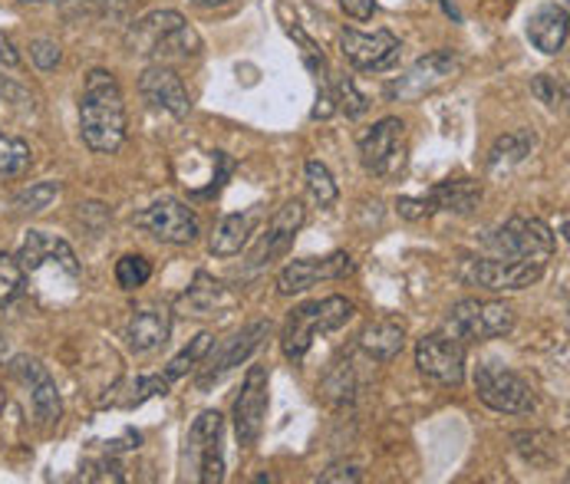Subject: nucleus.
<instances>
[{
	"label": "nucleus",
	"mask_w": 570,
	"mask_h": 484,
	"mask_svg": "<svg viewBox=\"0 0 570 484\" xmlns=\"http://www.w3.org/2000/svg\"><path fill=\"white\" fill-rule=\"evenodd\" d=\"M126 102L109 70H89L80 96V136L96 156H116L126 142Z\"/></svg>",
	"instance_id": "f257e3e1"
},
{
	"label": "nucleus",
	"mask_w": 570,
	"mask_h": 484,
	"mask_svg": "<svg viewBox=\"0 0 570 484\" xmlns=\"http://www.w3.org/2000/svg\"><path fill=\"white\" fill-rule=\"evenodd\" d=\"M129 47L156 60H188L202 53V37L185 23L178 10H153L132 23Z\"/></svg>",
	"instance_id": "f03ea898"
},
{
	"label": "nucleus",
	"mask_w": 570,
	"mask_h": 484,
	"mask_svg": "<svg viewBox=\"0 0 570 484\" xmlns=\"http://www.w3.org/2000/svg\"><path fill=\"white\" fill-rule=\"evenodd\" d=\"M353 314H356V307H353V300H346V297H324V300L294 307L291 317H287V326H284V336H281L284 356H287L294 366L304 363V356H307V349L314 346V339H317L321 333L340 329Z\"/></svg>",
	"instance_id": "7ed1b4c3"
},
{
	"label": "nucleus",
	"mask_w": 570,
	"mask_h": 484,
	"mask_svg": "<svg viewBox=\"0 0 570 484\" xmlns=\"http://www.w3.org/2000/svg\"><path fill=\"white\" fill-rule=\"evenodd\" d=\"M442 329L465 346L482 343V339H498L514 329V310L501 300H459L449 310Z\"/></svg>",
	"instance_id": "20e7f679"
},
{
	"label": "nucleus",
	"mask_w": 570,
	"mask_h": 484,
	"mask_svg": "<svg viewBox=\"0 0 570 484\" xmlns=\"http://www.w3.org/2000/svg\"><path fill=\"white\" fill-rule=\"evenodd\" d=\"M489 247L494 250V257H504V260L548 264L558 250V241L541 218H508L489 238Z\"/></svg>",
	"instance_id": "39448f33"
},
{
	"label": "nucleus",
	"mask_w": 570,
	"mask_h": 484,
	"mask_svg": "<svg viewBox=\"0 0 570 484\" xmlns=\"http://www.w3.org/2000/svg\"><path fill=\"white\" fill-rule=\"evenodd\" d=\"M360 159L370 175H400L406 165V122L396 116L380 119L360 136Z\"/></svg>",
	"instance_id": "423d86ee"
},
{
	"label": "nucleus",
	"mask_w": 570,
	"mask_h": 484,
	"mask_svg": "<svg viewBox=\"0 0 570 484\" xmlns=\"http://www.w3.org/2000/svg\"><path fill=\"white\" fill-rule=\"evenodd\" d=\"M415 366L425 379L455 389L465 383V343H459L445 329L429 333L415 343Z\"/></svg>",
	"instance_id": "0eeeda50"
},
{
	"label": "nucleus",
	"mask_w": 570,
	"mask_h": 484,
	"mask_svg": "<svg viewBox=\"0 0 570 484\" xmlns=\"http://www.w3.org/2000/svg\"><path fill=\"white\" fill-rule=\"evenodd\" d=\"M475 393L491 412H501V415H524L534 408L531 386L518 373H511L498 363H482L475 369Z\"/></svg>",
	"instance_id": "6e6552de"
},
{
	"label": "nucleus",
	"mask_w": 570,
	"mask_h": 484,
	"mask_svg": "<svg viewBox=\"0 0 570 484\" xmlns=\"http://www.w3.org/2000/svg\"><path fill=\"white\" fill-rule=\"evenodd\" d=\"M548 264H534V260H504V257H479V260H469L462 277L465 284L472 287H485L491 294H501V290H524L531 284L541 280Z\"/></svg>",
	"instance_id": "1a4fd4ad"
},
{
	"label": "nucleus",
	"mask_w": 570,
	"mask_h": 484,
	"mask_svg": "<svg viewBox=\"0 0 570 484\" xmlns=\"http://www.w3.org/2000/svg\"><path fill=\"white\" fill-rule=\"evenodd\" d=\"M222 435H225V415L222 412H202L188 432V458L195 462L198 482H225V455H222Z\"/></svg>",
	"instance_id": "9d476101"
},
{
	"label": "nucleus",
	"mask_w": 570,
	"mask_h": 484,
	"mask_svg": "<svg viewBox=\"0 0 570 484\" xmlns=\"http://www.w3.org/2000/svg\"><path fill=\"white\" fill-rule=\"evenodd\" d=\"M459 70V57L452 50H435L422 60H415L403 77L386 86V96L393 102H415L429 92H435L442 82H449Z\"/></svg>",
	"instance_id": "9b49d317"
},
{
	"label": "nucleus",
	"mask_w": 570,
	"mask_h": 484,
	"mask_svg": "<svg viewBox=\"0 0 570 484\" xmlns=\"http://www.w3.org/2000/svg\"><path fill=\"white\" fill-rule=\"evenodd\" d=\"M136 228H142L146 235H153L163 244H195L198 241V218L191 215V208L178 198H163L156 205H149L146 211L136 215Z\"/></svg>",
	"instance_id": "f8f14e48"
},
{
	"label": "nucleus",
	"mask_w": 570,
	"mask_h": 484,
	"mask_svg": "<svg viewBox=\"0 0 570 484\" xmlns=\"http://www.w3.org/2000/svg\"><path fill=\"white\" fill-rule=\"evenodd\" d=\"M271 333V326L264 320L257 323H247L245 329H238V333H232L228 339H222L218 346H208V359L205 363H198L202 366V373H198V386L205 389V386H212V383H218L225 373H232L235 366H242L247 356L264 343V336Z\"/></svg>",
	"instance_id": "ddd939ff"
},
{
	"label": "nucleus",
	"mask_w": 570,
	"mask_h": 484,
	"mask_svg": "<svg viewBox=\"0 0 570 484\" xmlns=\"http://www.w3.org/2000/svg\"><path fill=\"white\" fill-rule=\"evenodd\" d=\"M356 270L353 257L346 250H336L330 257H301V260H291L281 274H277V294L281 297H294V294H304L311 290L314 284L321 280H340V277H350Z\"/></svg>",
	"instance_id": "4468645a"
},
{
	"label": "nucleus",
	"mask_w": 570,
	"mask_h": 484,
	"mask_svg": "<svg viewBox=\"0 0 570 484\" xmlns=\"http://www.w3.org/2000/svg\"><path fill=\"white\" fill-rule=\"evenodd\" d=\"M10 373L30 389V403H33V418L50 428L60 422L63 415V403H60V389L53 383V376L47 373V366L40 359H30V356H17L10 363Z\"/></svg>",
	"instance_id": "2eb2a0df"
},
{
	"label": "nucleus",
	"mask_w": 570,
	"mask_h": 484,
	"mask_svg": "<svg viewBox=\"0 0 570 484\" xmlns=\"http://www.w3.org/2000/svg\"><path fill=\"white\" fill-rule=\"evenodd\" d=\"M264 415H267V369L250 366L242 386V396L235 399V432L238 445L254 448L261 432H264Z\"/></svg>",
	"instance_id": "dca6fc26"
},
{
	"label": "nucleus",
	"mask_w": 570,
	"mask_h": 484,
	"mask_svg": "<svg viewBox=\"0 0 570 484\" xmlns=\"http://www.w3.org/2000/svg\"><path fill=\"white\" fill-rule=\"evenodd\" d=\"M340 47H343V57L360 70H386L400 57V40L390 30H376V33L343 30Z\"/></svg>",
	"instance_id": "f3484780"
},
{
	"label": "nucleus",
	"mask_w": 570,
	"mask_h": 484,
	"mask_svg": "<svg viewBox=\"0 0 570 484\" xmlns=\"http://www.w3.org/2000/svg\"><path fill=\"white\" fill-rule=\"evenodd\" d=\"M23 274H37L43 267H60V270H70L80 277V260L73 254V247L63 241V238H53L47 231H30L23 244H20V254H17Z\"/></svg>",
	"instance_id": "a211bd4d"
},
{
	"label": "nucleus",
	"mask_w": 570,
	"mask_h": 484,
	"mask_svg": "<svg viewBox=\"0 0 570 484\" xmlns=\"http://www.w3.org/2000/svg\"><path fill=\"white\" fill-rule=\"evenodd\" d=\"M139 92H142L153 106L171 112L175 119H185V116L191 112V96H188L185 82H181V77H178L171 67H165V63L149 67V70L139 77Z\"/></svg>",
	"instance_id": "6ab92c4d"
},
{
	"label": "nucleus",
	"mask_w": 570,
	"mask_h": 484,
	"mask_svg": "<svg viewBox=\"0 0 570 484\" xmlns=\"http://www.w3.org/2000/svg\"><path fill=\"white\" fill-rule=\"evenodd\" d=\"M168 333H171V314H168V307H159V304L136 307L126 323V343L132 353L159 349L168 343Z\"/></svg>",
	"instance_id": "aec40b11"
},
{
	"label": "nucleus",
	"mask_w": 570,
	"mask_h": 484,
	"mask_svg": "<svg viewBox=\"0 0 570 484\" xmlns=\"http://www.w3.org/2000/svg\"><path fill=\"white\" fill-rule=\"evenodd\" d=\"M304 221H307L304 205H301V201H287V205L274 215V221H271V228H267V235H264L261 247L254 250V264H257V267H264V264H271L274 257L287 254V250H291V244H294V238H297V231L304 228Z\"/></svg>",
	"instance_id": "412c9836"
},
{
	"label": "nucleus",
	"mask_w": 570,
	"mask_h": 484,
	"mask_svg": "<svg viewBox=\"0 0 570 484\" xmlns=\"http://www.w3.org/2000/svg\"><path fill=\"white\" fill-rule=\"evenodd\" d=\"M528 37L548 57L564 53V47H568V7H558V3L538 7L528 20Z\"/></svg>",
	"instance_id": "4be33fe9"
},
{
	"label": "nucleus",
	"mask_w": 570,
	"mask_h": 484,
	"mask_svg": "<svg viewBox=\"0 0 570 484\" xmlns=\"http://www.w3.org/2000/svg\"><path fill=\"white\" fill-rule=\"evenodd\" d=\"M178 307L188 310L191 317H215V314L235 307V297H232L228 287H225L222 280H215L212 274H198L195 284L181 294Z\"/></svg>",
	"instance_id": "5701e85b"
},
{
	"label": "nucleus",
	"mask_w": 570,
	"mask_h": 484,
	"mask_svg": "<svg viewBox=\"0 0 570 484\" xmlns=\"http://www.w3.org/2000/svg\"><path fill=\"white\" fill-rule=\"evenodd\" d=\"M403 346H406V326L396 320H376L360 333V349L373 363H393L403 353Z\"/></svg>",
	"instance_id": "b1692460"
},
{
	"label": "nucleus",
	"mask_w": 570,
	"mask_h": 484,
	"mask_svg": "<svg viewBox=\"0 0 570 484\" xmlns=\"http://www.w3.org/2000/svg\"><path fill=\"white\" fill-rule=\"evenodd\" d=\"M429 198L435 201V211H455V215H472L482 201V185L472 178H452L439 181Z\"/></svg>",
	"instance_id": "393cba45"
},
{
	"label": "nucleus",
	"mask_w": 570,
	"mask_h": 484,
	"mask_svg": "<svg viewBox=\"0 0 570 484\" xmlns=\"http://www.w3.org/2000/svg\"><path fill=\"white\" fill-rule=\"evenodd\" d=\"M250 231H254V215L250 211H245V215H225L215 225L208 247H212L215 257H235V254H242Z\"/></svg>",
	"instance_id": "a878e982"
},
{
	"label": "nucleus",
	"mask_w": 570,
	"mask_h": 484,
	"mask_svg": "<svg viewBox=\"0 0 570 484\" xmlns=\"http://www.w3.org/2000/svg\"><path fill=\"white\" fill-rule=\"evenodd\" d=\"M534 149V136L528 129H514L508 136H501L489 152V168L491 171H501V168H511V165H521V161L531 156Z\"/></svg>",
	"instance_id": "bb28decb"
},
{
	"label": "nucleus",
	"mask_w": 570,
	"mask_h": 484,
	"mask_svg": "<svg viewBox=\"0 0 570 484\" xmlns=\"http://www.w3.org/2000/svg\"><path fill=\"white\" fill-rule=\"evenodd\" d=\"M30 159H33L30 146L23 139H17V136H7L0 129V175H7V178L23 175L30 168Z\"/></svg>",
	"instance_id": "cd10ccee"
},
{
	"label": "nucleus",
	"mask_w": 570,
	"mask_h": 484,
	"mask_svg": "<svg viewBox=\"0 0 570 484\" xmlns=\"http://www.w3.org/2000/svg\"><path fill=\"white\" fill-rule=\"evenodd\" d=\"M60 191H63V185H60V181H37V185H30V188L17 191V198H13V208H17V211H23V215L47 211Z\"/></svg>",
	"instance_id": "c85d7f7f"
},
{
	"label": "nucleus",
	"mask_w": 570,
	"mask_h": 484,
	"mask_svg": "<svg viewBox=\"0 0 570 484\" xmlns=\"http://www.w3.org/2000/svg\"><path fill=\"white\" fill-rule=\"evenodd\" d=\"M149 277H153V264L142 254H122L116 260V284L122 290H139L149 284Z\"/></svg>",
	"instance_id": "c756f323"
},
{
	"label": "nucleus",
	"mask_w": 570,
	"mask_h": 484,
	"mask_svg": "<svg viewBox=\"0 0 570 484\" xmlns=\"http://www.w3.org/2000/svg\"><path fill=\"white\" fill-rule=\"evenodd\" d=\"M208 346H212V333H198L168 366H165V379L168 383H175V379H181L188 369H195L198 363H202V356L208 353Z\"/></svg>",
	"instance_id": "7c9ffc66"
},
{
	"label": "nucleus",
	"mask_w": 570,
	"mask_h": 484,
	"mask_svg": "<svg viewBox=\"0 0 570 484\" xmlns=\"http://www.w3.org/2000/svg\"><path fill=\"white\" fill-rule=\"evenodd\" d=\"M23 284H27V274H23L20 260L13 254L0 250V307L13 304L23 294Z\"/></svg>",
	"instance_id": "2f4dec72"
},
{
	"label": "nucleus",
	"mask_w": 570,
	"mask_h": 484,
	"mask_svg": "<svg viewBox=\"0 0 570 484\" xmlns=\"http://www.w3.org/2000/svg\"><path fill=\"white\" fill-rule=\"evenodd\" d=\"M304 178H307V191H311L324 208L340 198V188H336V181H333V175H330V168H326L324 161H307V165H304Z\"/></svg>",
	"instance_id": "473e14b6"
},
{
	"label": "nucleus",
	"mask_w": 570,
	"mask_h": 484,
	"mask_svg": "<svg viewBox=\"0 0 570 484\" xmlns=\"http://www.w3.org/2000/svg\"><path fill=\"white\" fill-rule=\"evenodd\" d=\"M333 99L340 102V109H343L350 119H356V116H363V112L370 109V99H366L353 82L346 80V77H340V80H336V92H333Z\"/></svg>",
	"instance_id": "72a5a7b5"
},
{
	"label": "nucleus",
	"mask_w": 570,
	"mask_h": 484,
	"mask_svg": "<svg viewBox=\"0 0 570 484\" xmlns=\"http://www.w3.org/2000/svg\"><path fill=\"white\" fill-rule=\"evenodd\" d=\"M531 92H534L548 109H561V106H564V96H568L564 82H558V77H534V80H531Z\"/></svg>",
	"instance_id": "f704fd0d"
},
{
	"label": "nucleus",
	"mask_w": 570,
	"mask_h": 484,
	"mask_svg": "<svg viewBox=\"0 0 570 484\" xmlns=\"http://www.w3.org/2000/svg\"><path fill=\"white\" fill-rule=\"evenodd\" d=\"M168 379L165 376H142V379H136V386H132V396L126 399V405L132 408V405H142L146 399H153V396H165L168 393Z\"/></svg>",
	"instance_id": "c9c22d12"
},
{
	"label": "nucleus",
	"mask_w": 570,
	"mask_h": 484,
	"mask_svg": "<svg viewBox=\"0 0 570 484\" xmlns=\"http://www.w3.org/2000/svg\"><path fill=\"white\" fill-rule=\"evenodd\" d=\"M60 47L53 43V40H33L30 43V60L37 63V70H43V73H50V70H57L60 67Z\"/></svg>",
	"instance_id": "e433bc0d"
},
{
	"label": "nucleus",
	"mask_w": 570,
	"mask_h": 484,
	"mask_svg": "<svg viewBox=\"0 0 570 484\" xmlns=\"http://www.w3.org/2000/svg\"><path fill=\"white\" fill-rule=\"evenodd\" d=\"M396 211H400V218H406V221H422V218H429V215H435V201L429 198V195H419V198H400L396 201Z\"/></svg>",
	"instance_id": "4c0bfd02"
},
{
	"label": "nucleus",
	"mask_w": 570,
	"mask_h": 484,
	"mask_svg": "<svg viewBox=\"0 0 570 484\" xmlns=\"http://www.w3.org/2000/svg\"><path fill=\"white\" fill-rule=\"evenodd\" d=\"M321 484H360L363 482V472L356 462H340V465H330L324 475L317 478Z\"/></svg>",
	"instance_id": "58836bf2"
},
{
	"label": "nucleus",
	"mask_w": 570,
	"mask_h": 484,
	"mask_svg": "<svg viewBox=\"0 0 570 484\" xmlns=\"http://www.w3.org/2000/svg\"><path fill=\"white\" fill-rule=\"evenodd\" d=\"M340 7L353 20H373V13H376V0H340Z\"/></svg>",
	"instance_id": "ea45409f"
},
{
	"label": "nucleus",
	"mask_w": 570,
	"mask_h": 484,
	"mask_svg": "<svg viewBox=\"0 0 570 484\" xmlns=\"http://www.w3.org/2000/svg\"><path fill=\"white\" fill-rule=\"evenodd\" d=\"M0 63H3V67H17V63H20V53L13 50L10 37H3V33H0Z\"/></svg>",
	"instance_id": "a19ab883"
},
{
	"label": "nucleus",
	"mask_w": 570,
	"mask_h": 484,
	"mask_svg": "<svg viewBox=\"0 0 570 484\" xmlns=\"http://www.w3.org/2000/svg\"><path fill=\"white\" fill-rule=\"evenodd\" d=\"M198 7H212V3H222V0H195Z\"/></svg>",
	"instance_id": "79ce46f5"
},
{
	"label": "nucleus",
	"mask_w": 570,
	"mask_h": 484,
	"mask_svg": "<svg viewBox=\"0 0 570 484\" xmlns=\"http://www.w3.org/2000/svg\"><path fill=\"white\" fill-rule=\"evenodd\" d=\"M20 3H57V0H20Z\"/></svg>",
	"instance_id": "37998d69"
}]
</instances>
